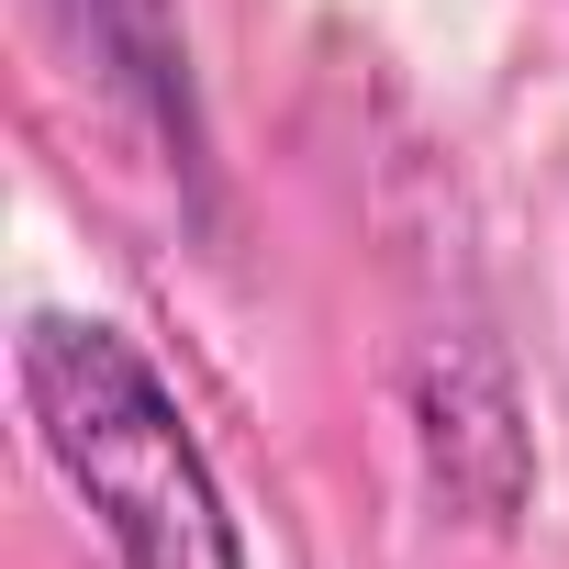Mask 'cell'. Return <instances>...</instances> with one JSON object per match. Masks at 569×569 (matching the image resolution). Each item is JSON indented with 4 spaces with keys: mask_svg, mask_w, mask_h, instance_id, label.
<instances>
[{
    "mask_svg": "<svg viewBox=\"0 0 569 569\" xmlns=\"http://www.w3.org/2000/svg\"><path fill=\"white\" fill-rule=\"evenodd\" d=\"M12 369H23V413H34L46 458L101 513L123 569H246L223 480H212L179 391L134 358V336L79 325V313H34Z\"/></svg>",
    "mask_w": 569,
    "mask_h": 569,
    "instance_id": "6da1fadb",
    "label": "cell"
},
{
    "mask_svg": "<svg viewBox=\"0 0 569 569\" xmlns=\"http://www.w3.org/2000/svg\"><path fill=\"white\" fill-rule=\"evenodd\" d=\"M413 436H425L436 491H447L469 525H513V513H525V491H536V436H525V402H513L502 347L436 336V347L413 358Z\"/></svg>",
    "mask_w": 569,
    "mask_h": 569,
    "instance_id": "7a4b0ae2",
    "label": "cell"
},
{
    "mask_svg": "<svg viewBox=\"0 0 569 569\" xmlns=\"http://www.w3.org/2000/svg\"><path fill=\"white\" fill-rule=\"evenodd\" d=\"M57 34L90 57V79L168 146L179 179H201V101H190V34L179 0H46Z\"/></svg>",
    "mask_w": 569,
    "mask_h": 569,
    "instance_id": "3957f363",
    "label": "cell"
}]
</instances>
